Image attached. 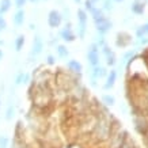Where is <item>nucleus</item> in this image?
Here are the masks:
<instances>
[{
    "label": "nucleus",
    "mask_w": 148,
    "mask_h": 148,
    "mask_svg": "<svg viewBox=\"0 0 148 148\" xmlns=\"http://www.w3.org/2000/svg\"><path fill=\"white\" fill-rule=\"evenodd\" d=\"M102 52H103V54H105V57H106V64H108V65H110V67H113V65L117 63L114 52H113V50H110V48H109L108 45L102 46Z\"/></svg>",
    "instance_id": "1a4fd4ad"
},
{
    "label": "nucleus",
    "mask_w": 148,
    "mask_h": 148,
    "mask_svg": "<svg viewBox=\"0 0 148 148\" xmlns=\"http://www.w3.org/2000/svg\"><path fill=\"white\" fill-rule=\"evenodd\" d=\"M67 68L71 72H73V73H77V75H80L82 71H83V65H82L77 60H75V58H71V60L68 61V63H67Z\"/></svg>",
    "instance_id": "9b49d317"
},
{
    "label": "nucleus",
    "mask_w": 148,
    "mask_h": 148,
    "mask_svg": "<svg viewBox=\"0 0 148 148\" xmlns=\"http://www.w3.org/2000/svg\"><path fill=\"white\" fill-rule=\"evenodd\" d=\"M95 26H97V30H98L99 34H102V36H103V34H106V33L112 29V23L109 22V19L106 18L105 21H102V22L97 23Z\"/></svg>",
    "instance_id": "f8f14e48"
},
{
    "label": "nucleus",
    "mask_w": 148,
    "mask_h": 148,
    "mask_svg": "<svg viewBox=\"0 0 148 148\" xmlns=\"http://www.w3.org/2000/svg\"><path fill=\"white\" fill-rule=\"evenodd\" d=\"M60 37H61V40L65 41V42H73V41L76 40V34L72 32L71 23L65 25V27L60 32Z\"/></svg>",
    "instance_id": "0eeeda50"
},
{
    "label": "nucleus",
    "mask_w": 148,
    "mask_h": 148,
    "mask_svg": "<svg viewBox=\"0 0 148 148\" xmlns=\"http://www.w3.org/2000/svg\"><path fill=\"white\" fill-rule=\"evenodd\" d=\"M46 63L49 64V65H53V64H56V57H54L53 54H49V56L46 57Z\"/></svg>",
    "instance_id": "b1692460"
},
{
    "label": "nucleus",
    "mask_w": 148,
    "mask_h": 148,
    "mask_svg": "<svg viewBox=\"0 0 148 148\" xmlns=\"http://www.w3.org/2000/svg\"><path fill=\"white\" fill-rule=\"evenodd\" d=\"M5 27H7V23H5V21H4V18H1L0 16V33L4 30Z\"/></svg>",
    "instance_id": "393cba45"
},
{
    "label": "nucleus",
    "mask_w": 148,
    "mask_h": 148,
    "mask_svg": "<svg viewBox=\"0 0 148 148\" xmlns=\"http://www.w3.org/2000/svg\"><path fill=\"white\" fill-rule=\"evenodd\" d=\"M116 80H117V71L116 69H110V72L108 73L106 76V83H105V90H110L113 88V86L116 84Z\"/></svg>",
    "instance_id": "9d476101"
},
{
    "label": "nucleus",
    "mask_w": 148,
    "mask_h": 148,
    "mask_svg": "<svg viewBox=\"0 0 148 148\" xmlns=\"http://www.w3.org/2000/svg\"><path fill=\"white\" fill-rule=\"evenodd\" d=\"M136 148H139V147H136Z\"/></svg>",
    "instance_id": "72a5a7b5"
},
{
    "label": "nucleus",
    "mask_w": 148,
    "mask_h": 148,
    "mask_svg": "<svg viewBox=\"0 0 148 148\" xmlns=\"http://www.w3.org/2000/svg\"><path fill=\"white\" fill-rule=\"evenodd\" d=\"M61 22H63V16H61V14L58 12V11H50L49 15H48V25H49V27H52V29H57V27H60V25H61Z\"/></svg>",
    "instance_id": "423d86ee"
},
{
    "label": "nucleus",
    "mask_w": 148,
    "mask_h": 148,
    "mask_svg": "<svg viewBox=\"0 0 148 148\" xmlns=\"http://www.w3.org/2000/svg\"><path fill=\"white\" fill-rule=\"evenodd\" d=\"M27 80H29V75H27L25 71H19L18 73H16L15 79H14V83H15V86H21V84L27 83Z\"/></svg>",
    "instance_id": "ddd939ff"
},
{
    "label": "nucleus",
    "mask_w": 148,
    "mask_h": 148,
    "mask_svg": "<svg viewBox=\"0 0 148 148\" xmlns=\"http://www.w3.org/2000/svg\"><path fill=\"white\" fill-rule=\"evenodd\" d=\"M128 139V133H126L124 129H117L113 130L112 136H110V143H109V147L110 148H121L122 144L125 143V140Z\"/></svg>",
    "instance_id": "f03ea898"
},
{
    "label": "nucleus",
    "mask_w": 148,
    "mask_h": 148,
    "mask_svg": "<svg viewBox=\"0 0 148 148\" xmlns=\"http://www.w3.org/2000/svg\"><path fill=\"white\" fill-rule=\"evenodd\" d=\"M12 22H14V25H15L16 27L23 26V22H25V12H23L22 10H19L18 12L14 15Z\"/></svg>",
    "instance_id": "4468645a"
},
{
    "label": "nucleus",
    "mask_w": 148,
    "mask_h": 148,
    "mask_svg": "<svg viewBox=\"0 0 148 148\" xmlns=\"http://www.w3.org/2000/svg\"><path fill=\"white\" fill-rule=\"evenodd\" d=\"M121 148H136V144L133 143V140L126 139V140H125V143L122 144V147H121Z\"/></svg>",
    "instance_id": "5701e85b"
},
{
    "label": "nucleus",
    "mask_w": 148,
    "mask_h": 148,
    "mask_svg": "<svg viewBox=\"0 0 148 148\" xmlns=\"http://www.w3.org/2000/svg\"><path fill=\"white\" fill-rule=\"evenodd\" d=\"M10 139L7 136H0V148H8Z\"/></svg>",
    "instance_id": "4be33fe9"
},
{
    "label": "nucleus",
    "mask_w": 148,
    "mask_h": 148,
    "mask_svg": "<svg viewBox=\"0 0 148 148\" xmlns=\"http://www.w3.org/2000/svg\"><path fill=\"white\" fill-rule=\"evenodd\" d=\"M56 53L58 58H68L69 56V50L65 45H57L56 46Z\"/></svg>",
    "instance_id": "2eb2a0df"
},
{
    "label": "nucleus",
    "mask_w": 148,
    "mask_h": 148,
    "mask_svg": "<svg viewBox=\"0 0 148 148\" xmlns=\"http://www.w3.org/2000/svg\"><path fill=\"white\" fill-rule=\"evenodd\" d=\"M116 1H122V0H116Z\"/></svg>",
    "instance_id": "2f4dec72"
},
{
    "label": "nucleus",
    "mask_w": 148,
    "mask_h": 148,
    "mask_svg": "<svg viewBox=\"0 0 148 148\" xmlns=\"http://www.w3.org/2000/svg\"><path fill=\"white\" fill-rule=\"evenodd\" d=\"M145 34H148V23L143 25V26L137 30V36H139V38H141V37L145 36Z\"/></svg>",
    "instance_id": "412c9836"
},
{
    "label": "nucleus",
    "mask_w": 148,
    "mask_h": 148,
    "mask_svg": "<svg viewBox=\"0 0 148 148\" xmlns=\"http://www.w3.org/2000/svg\"><path fill=\"white\" fill-rule=\"evenodd\" d=\"M145 137H147V139H148V133H145Z\"/></svg>",
    "instance_id": "c756f323"
},
{
    "label": "nucleus",
    "mask_w": 148,
    "mask_h": 148,
    "mask_svg": "<svg viewBox=\"0 0 148 148\" xmlns=\"http://www.w3.org/2000/svg\"><path fill=\"white\" fill-rule=\"evenodd\" d=\"M44 50V40L40 36H36L33 38V46H32V52H30V57H37L40 56Z\"/></svg>",
    "instance_id": "39448f33"
},
{
    "label": "nucleus",
    "mask_w": 148,
    "mask_h": 148,
    "mask_svg": "<svg viewBox=\"0 0 148 148\" xmlns=\"http://www.w3.org/2000/svg\"><path fill=\"white\" fill-rule=\"evenodd\" d=\"M14 116H15V106H14L12 103H10L8 106H7V112H5V120L11 121Z\"/></svg>",
    "instance_id": "f3484780"
},
{
    "label": "nucleus",
    "mask_w": 148,
    "mask_h": 148,
    "mask_svg": "<svg viewBox=\"0 0 148 148\" xmlns=\"http://www.w3.org/2000/svg\"><path fill=\"white\" fill-rule=\"evenodd\" d=\"M105 76H108V71H106V68L101 67V65H98V67H92V69H91V72H90L91 79L99 80V79H102V77H105Z\"/></svg>",
    "instance_id": "6e6552de"
},
{
    "label": "nucleus",
    "mask_w": 148,
    "mask_h": 148,
    "mask_svg": "<svg viewBox=\"0 0 148 148\" xmlns=\"http://www.w3.org/2000/svg\"><path fill=\"white\" fill-rule=\"evenodd\" d=\"M12 148H19V147L16 145V144H14V147H12Z\"/></svg>",
    "instance_id": "c85d7f7f"
},
{
    "label": "nucleus",
    "mask_w": 148,
    "mask_h": 148,
    "mask_svg": "<svg viewBox=\"0 0 148 148\" xmlns=\"http://www.w3.org/2000/svg\"><path fill=\"white\" fill-rule=\"evenodd\" d=\"M25 3H26V0H16V7H18V8H21Z\"/></svg>",
    "instance_id": "a878e982"
},
{
    "label": "nucleus",
    "mask_w": 148,
    "mask_h": 148,
    "mask_svg": "<svg viewBox=\"0 0 148 148\" xmlns=\"http://www.w3.org/2000/svg\"><path fill=\"white\" fill-rule=\"evenodd\" d=\"M76 1H79V0H76Z\"/></svg>",
    "instance_id": "473e14b6"
},
{
    "label": "nucleus",
    "mask_w": 148,
    "mask_h": 148,
    "mask_svg": "<svg viewBox=\"0 0 148 148\" xmlns=\"http://www.w3.org/2000/svg\"><path fill=\"white\" fill-rule=\"evenodd\" d=\"M102 102L106 105V106H113L114 103H116V99L113 95H109V94H105L102 97Z\"/></svg>",
    "instance_id": "6ab92c4d"
},
{
    "label": "nucleus",
    "mask_w": 148,
    "mask_h": 148,
    "mask_svg": "<svg viewBox=\"0 0 148 148\" xmlns=\"http://www.w3.org/2000/svg\"><path fill=\"white\" fill-rule=\"evenodd\" d=\"M3 45H4V41H3V40H0V46H3Z\"/></svg>",
    "instance_id": "bb28decb"
},
{
    "label": "nucleus",
    "mask_w": 148,
    "mask_h": 148,
    "mask_svg": "<svg viewBox=\"0 0 148 148\" xmlns=\"http://www.w3.org/2000/svg\"><path fill=\"white\" fill-rule=\"evenodd\" d=\"M132 11H133L135 14H143L144 5L141 4V3H139V1H135V3H133V5H132Z\"/></svg>",
    "instance_id": "aec40b11"
},
{
    "label": "nucleus",
    "mask_w": 148,
    "mask_h": 148,
    "mask_svg": "<svg viewBox=\"0 0 148 148\" xmlns=\"http://www.w3.org/2000/svg\"><path fill=\"white\" fill-rule=\"evenodd\" d=\"M77 21H79V27H77V34L80 40H84L86 32H87V14L83 10L77 11Z\"/></svg>",
    "instance_id": "20e7f679"
},
{
    "label": "nucleus",
    "mask_w": 148,
    "mask_h": 148,
    "mask_svg": "<svg viewBox=\"0 0 148 148\" xmlns=\"http://www.w3.org/2000/svg\"><path fill=\"white\" fill-rule=\"evenodd\" d=\"M3 57V52H1V50H0V58Z\"/></svg>",
    "instance_id": "cd10ccee"
},
{
    "label": "nucleus",
    "mask_w": 148,
    "mask_h": 148,
    "mask_svg": "<svg viewBox=\"0 0 148 148\" xmlns=\"http://www.w3.org/2000/svg\"><path fill=\"white\" fill-rule=\"evenodd\" d=\"M23 45H25V37L23 36H18L15 38V42H14V46H15V50L16 52H21L23 49Z\"/></svg>",
    "instance_id": "dca6fc26"
},
{
    "label": "nucleus",
    "mask_w": 148,
    "mask_h": 148,
    "mask_svg": "<svg viewBox=\"0 0 148 148\" xmlns=\"http://www.w3.org/2000/svg\"><path fill=\"white\" fill-rule=\"evenodd\" d=\"M87 61L91 67H98L99 61H101V56H99V46L97 44H91L88 50H87Z\"/></svg>",
    "instance_id": "7ed1b4c3"
},
{
    "label": "nucleus",
    "mask_w": 148,
    "mask_h": 148,
    "mask_svg": "<svg viewBox=\"0 0 148 148\" xmlns=\"http://www.w3.org/2000/svg\"><path fill=\"white\" fill-rule=\"evenodd\" d=\"M0 108H1V99H0Z\"/></svg>",
    "instance_id": "7c9ffc66"
},
{
    "label": "nucleus",
    "mask_w": 148,
    "mask_h": 148,
    "mask_svg": "<svg viewBox=\"0 0 148 148\" xmlns=\"http://www.w3.org/2000/svg\"><path fill=\"white\" fill-rule=\"evenodd\" d=\"M113 133V125H112V116L110 118L106 116H102L99 118L94 126V136L95 139L99 141H105V140L110 139Z\"/></svg>",
    "instance_id": "f257e3e1"
},
{
    "label": "nucleus",
    "mask_w": 148,
    "mask_h": 148,
    "mask_svg": "<svg viewBox=\"0 0 148 148\" xmlns=\"http://www.w3.org/2000/svg\"><path fill=\"white\" fill-rule=\"evenodd\" d=\"M11 8V0H1L0 1V14L7 12Z\"/></svg>",
    "instance_id": "a211bd4d"
}]
</instances>
